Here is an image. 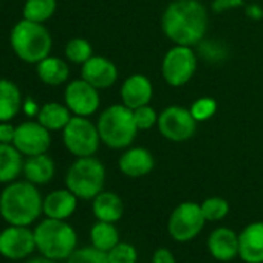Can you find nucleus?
Segmentation results:
<instances>
[{
	"label": "nucleus",
	"instance_id": "obj_1",
	"mask_svg": "<svg viewBox=\"0 0 263 263\" xmlns=\"http://www.w3.org/2000/svg\"><path fill=\"white\" fill-rule=\"evenodd\" d=\"M209 27V14L200 0H174L161 17V30L174 45H198Z\"/></svg>",
	"mask_w": 263,
	"mask_h": 263
},
{
	"label": "nucleus",
	"instance_id": "obj_2",
	"mask_svg": "<svg viewBox=\"0 0 263 263\" xmlns=\"http://www.w3.org/2000/svg\"><path fill=\"white\" fill-rule=\"evenodd\" d=\"M44 214V198L30 181H13L0 194V215L16 226L33 224Z\"/></svg>",
	"mask_w": 263,
	"mask_h": 263
},
{
	"label": "nucleus",
	"instance_id": "obj_3",
	"mask_svg": "<svg viewBox=\"0 0 263 263\" xmlns=\"http://www.w3.org/2000/svg\"><path fill=\"white\" fill-rule=\"evenodd\" d=\"M101 143L110 149L122 151L135 141L138 127L134 118V110L121 104H113L101 111L96 122Z\"/></svg>",
	"mask_w": 263,
	"mask_h": 263
},
{
	"label": "nucleus",
	"instance_id": "obj_4",
	"mask_svg": "<svg viewBox=\"0 0 263 263\" xmlns=\"http://www.w3.org/2000/svg\"><path fill=\"white\" fill-rule=\"evenodd\" d=\"M36 249L47 258L67 260L78 248V234L67 220L45 218L34 228Z\"/></svg>",
	"mask_w": 263,
	"mask_h": 263
},
{
	"label": "nucleus",
	"instance_id": "obj_5",
	"mask_svg": "<svg viewBox=\"0 0 263 263\" xmlns=\"http://www.w3.org/2000/svg\"><path fill=\"white\" fill-rule=\"evenodd\" d=\"M10 44L14 54L27 62L37 64L50 56L53 48V39L44 24L31 22L27 19L19 21L10 34Z\"/></svg>",
	"mask_w": 263,
	"mask_h": 263
},
{
	"label": "nucleus",
	"instance_id": "obj_6",
	"mask_svg": "<svg viewBox=\"0 0 263 263\" xmlns=\"http://www.w3.org/2000/svg\"><path fill=\"white\" fill-rule=\"evenodd\" d=\"M105 167L95 157L76 158L65 175V187L79 200H93L104 191Z\"/></svg>",
	"mask_w": 263,
	"mask_h": 263
},
{
	"label": "nucleus",
	"instance_id": "obj_7",
	"mask_svg": "<svg viewBox=\"0 0 263 263\" xmlns=\"http://www.w3.org/2000/svg\"><path fill=\"white\" fill-rule=\"evenodd\" d=\"M62 141L65 149L76 158L95 157L99 149L101 137L96 124L85 116H71L62 130Z\"/></svg>",
	"mask_w": 263,
	"mask_h": 263
},
{
	"label": "nucleus",
	"instance_id": "obj_8",
	"mask_svg": "<svg viewBox=\"0 0 263 263\" xmlns=\"http://www.w3.org/2000/svg\"><path fill=\"white\" fill-rule=\"evenodd\" d=\"M197 67H198V56L192 50V47L174 45L163 56L161 74L167 85L178 88L192 81Z\"/></svg>",
	"mask_w": 263,
	"mask_h": 263
},
{
	"label": "nucleus",
	"instance_id": "obj_9",
	"mask_svg": "<svg viewBox=\"0 0 263 263\" xmlns=\"http://www.w3.org/2000/svg\"><path fill=\"white\" fill-rule=\"evenodd\" d=\"M206 218L201 211V204L195 201L180 203L169 215L167 232L178 243H187L194 240L204 228Z\"/></svg>",
	"mask_w": 263,
	"mask_h": 263
},
{
	"label": "nucleus",
	"instance_id": "obj_10",
	"mask_svg": "<svg viewBox=\"0 0 263 263\" xmlns=\"http://www.w3.org/2000/svg\"><path fill=\"white\" fill-rule=\"evenodd\" d=\"M197 125L198 122L189 108L181 105H169L160 111L157 128L167 141L186 143L195 135Z\"/></svg>",
	"mask_w": 263,
	"mask_h": 263
},
{
	"label": "nucleus",
	"instance_id": "obj_11",
	"mask_svg": "<svg viewBox=\"0 0 263 263\" xmlns=\"http://www.w3.org/2000/svg\"><path fill=\"white\" fill-rule=\"evenodd\" d=\"M64 104L70 108L74 116H91L98 111L101 105L99 90L95 88L87 81L74 79L71 81L64 91Z\"/></svg>",
	"mask_w": 263,
	"mask_h": 263
},
{
	"label": "nucleus",
	"instance_id": "obj_12",
	"mask_svg": "<svg viewBox=\"0 0 263 263\" xmlns=\"http://www.w3.org/2000/svg\"><path fill=\"white\" fill-rule=\"evenodd\" d=\"M36 249L34 231L28 226L10 224L0 232V255L8 260H24Z\"/></svg>",
	"mask_w": 263,
	"mask_h": 263
},
{
	"label": "nucleus",
	"instance_id": "obj_13",
	"mask_svg": "<svg viewBox=\"0 0 263 263\" xmlns=\"http://www.w3.org/2000/svg\"><path fill=\"white\" fill-rule=\"evenodd\" d=\"M14 147L27 157L47 154L51 146L50 130L45 128L39 121H27L16 127V137L13 141Z\"/></svg>",
	"mask_w": 263,
	"mask_h": 263
},
{
	"label": "nucleus",
	"instance_id": "obj_14",
	"mask_svg": "<svg viewBox=\"0 0 263 263\" xmlns=\"http://www.w3.org/2000/svg\"><path fill=\"white\" fill-rule=\"evenodd\" d=\"M81 67V78L98 90L113 87L119 76L116 64L104 56H91Z\"/></svg>",
	"mask_w": 263,
	"mask_h": 263
},
{
	"label": "nucleus",
	"instance_id": "obj_15",
	"mask_svg": "<svg viewBox=\"0 0 263 263\" xmlns=\"http://www.w3.org/2000/svg\"><path fill=\"white\" fill-rule=\"evenodd\" d=\"M119 96H121V102L125 107L135 110L138 107L151 104L154 98V84L146 74L134 73L128 78H125V81L122 82Z\"/></svg>",
	"mask_w": 263,
	"mask_h": 263
},
{
	"label": "nucleus",
	"instance_id": "obj_16",
	"mask_svg": "<svg viewBox=\"0 0 263 263\" xmlns=\"http://www.w3.org/2000/svg\"><path fill=\"white\" fill-rule=\"evenodd\" d=\"M118 167L122 175L128 178H141L149 175L155 167V158L146 147H127L119 157Z\"/></svg>",
	"mask_w": 263,
	"mask_h": 263
},
{
	"label": "nucleus",
	"instance_id": "obj_17",
	"mask_svg": "<svg viewBox=\"0 0 263 263\" xmlns=\"http://www.w3.org/2000/svg\"><path fill=\"white\" fill-rule=\"evenodd\" d=\"M238 257L245 263H263V221H252L240 231Z\"/></svg>",
	"mask_w": 263,
	"mask_h": 263
},
{
	"label": "nucleus",
	"instance_id": "obj_18",
	"mask_svg": "<svg viewBox=\"0 0 263 263\" xmlns=\"http://www.w3.org/2000/svg\"><path fill=\"white\" fill-rule=\"evenodd\" d=\"M208 251L218 261H231L238 257V234L231 228L220 226L208 237Z\"/></svg>",
	"mask_w": 263,
	"mask_h": 263
},
{
	"label": "nucleus",
	"instance_id": "obj_19",
	"mask_svg": "<svg viewBox=\"0 0 263 263\" xmlns=\"http://www.w3.org/2000/svg\"><path fill=\"white\" fill-rule=\"evenodd\" d=\"M78 200L70 189H56L44 198V214L47 218L67 220L74 214Z\"/></svg>",
	"mask_w": 263,
	"mask_h": 263
},
{
	"label": "nucleus",
	"instance_id": "obj_20",
	"mask_svg": "<svg viewBox=\"0 0 263 263\" xmlns=\"http://www.w3.org/2000/svg\"><path fill=\"white\" fill-rule=\"evenodd\" d=\"M91 211L96 220L99 221H108V223H116L122 218L125 206L122 198L110 191H102L99 192L93 200H91Z\"/></svg>",
	"mask_w": 263,
	"mask_h": 263
},
{
	"label": "nucleus",
	"instance_id": "obj_21",
	"mask_svg": "<svg viewBox=\"0 0 263 263\" xmlns=\"http://www.w3.org/2000/svg\"><path fill=\"white\" fill-rule=\"evenodd\" d=\"M54 172H56L54 161L47 154L28 157V160L24 163V171H22L27 181L36 186L50 183L54 177Z\"/></svg>",
	"mask_w": 263,
	"mask_h": 263
},
{
	"label": "nucleus",
	"instance_id": "obj_22",
	"mask_svg": "<svg viewBox=\"0 0 263 263\" xmlns=\"http://www.w3.org/2000/svg\"><path fill=\"white\" fill-rule=\"evenodd\" d=\"M24 105L21 88L8 79H0V122L16 118Z\"/></svg>",
	"mask_w": 263,
	"mask_h": 263
},
{
	"label": "nucleus",
	"instance_id": "obj_23",
	"mask_svg": "<svg viewBox=\"0 0 263 263\" xmlns=\"http://www.w3.org/2000/svg\"><path fill=\"white\" fill-rule=\"evenodd\" d=\"M36 71L39 79L47 85H62L70 78L68 64L56 56H47L41 62L36 64Z\"/></svg>",
	"mask_w": 263,
	"mask_h": 263
},
{
	"label": "nucleus",
	"instance_id": "obj_24",
	"mask_svg": "<svg viewBox=\"0 0 263 263\" xmlns=\"http://www.w3.org/2000/svg\"><path fill=\"white\" fill-rule=\"evenodd\" d=\"M22 154L14 147V144L0 143V183L8 184L17 180L24 171Z\"/></svg>",
	"mask_w": 263,
	"mask_h": 263
},
{
	"label": "nucleus",
	"instance_id": "obj_25",
	"mask_svg": "<svg viewBox=\"0 0 263 263\" xmlns=\"http://www.w3.org/2000/svg\"><path fill=\"white\" fill-rule=\"evenodd\" d=\"M71 116L73 113L70 111V108L61 102H47L37 111V121L50 132L64 130Z\"/></svg>",
	"mask_w": 263,
	"mask_h": 263
},
{
	"label": "nucleus",
	"instance_id": "obj_26",
	"mask_svg": "<svg viewBox=\"0 0 263 263\" xmlns=\"http://www.w3.org/2000/svg\"><path fill=\"white\" fill-rule=\"evenodd\" d=\"M90 240H91V246L108 252L113 246H116L121 240H119V232L115 226V223H108V221H96L91 229H90Z\"/></svg>",
	"mask_w": 263,
	"mask_h": 263
},
{
	"label": "nucleus",
	"instance_id": "obj_27",
	"mask_svg": "<svg viewBox=\"0 0 263 263\" xmlns=\"http://www.w3.org/2000/svg\"><path fill=\"white\" fill-rule=\"evenodd\" d=\"M56 8H58L56 0H25L22 14L24 19L27 21L44 24L54 16Z\"/></svg>",
	"mask_w": 263,
	"mask_h": 263
},
{
	"label": "nucleus",
	"instance_id": "obj_28",
	"mask_svg": "<svg viewBox=\"0 0 263 263\" xmlns=\"http://www.w3.org/2000/svg\"><path fill=\"white\" fill-rule=\"evenodd\" d=\"M93 56L91 44L84 37H73L65 45V58L71 64L82 65Z\"/></svg>",
	"mask_w": 263,
	"mask_h": 263
},
{
	"label": "nucleus",
	"instance_id": "obj_29",
	"mask_svg": "<svg viewBox=\"0 0 263 263\" xmlns=\"http://www.w3.org/2000/svg\"><path fill=\"white\" fill-rule=\"evenodd\" d=\"M206 221H220L229 214V203L223 197H209L201 203Z\"/></svg>",
	"mask_w": 263,
	"mask_h": 263
},
{
	"label": "nucleus",
	"instance_id": "obj_30",
	"mask_svg": "<svg viewBox=\"0 0 263 263\" xmlns=\"http://www.w3.org/2000/svg\"><path fill=\"white\" fill-rule=\"evenodd\" d=\"M108 263H138V251L132 243L119 241L108 252Z\"/></svg>",
	"mask_w": 263,
	"mask_h": 263
},
{
	"label": "nucleus",
	"instance_id": "obj_31",
	"mask_svg": "<svg viewBox=\"0 0 263 263\" xmlns=\"http://www.w3.org/2000/svg\"><path fill=\"white\" fill-rule=\"evenodd\" d=\"M189 110L197 122H204L217 113V101L211 96H201L191 104Z\"/></svg>",
	"mask_w": 263,
	"mask_h": 263
},
{
	"label": "nucleus",
	"instance_id": "obj_32",
	"mask_svg": "<svg viewBox=\"0 0 263 263\" xmlns=\"http://www.w3.org/2000/svg\"><path fill=\"white\" fill-rule=\"evenodd\" d=\"M67 263H108V257L107 252L95 246H87V248L76 249L67 258Z\"/></svg>",
	"mask_w": 263,
	"mask_h": 263
},
{
	"label": "nucleus",
	"instance_id": "obj_33",
	"mask_svg": "<svg viewBox=\"0 0 263 263\" xmlns=\"http://www.w3.org/2000/svg\"><path fill=\"white\" fill-rule=\"evenodd\" d=\"M158 116H160V113L151 104L138 107V108L134 110V118H135L137 127H138V130H143V132L157 127Z\"/></svg>",
	"mask_w": 263,
	"mask_h": 263
},
{
	"label": "nucleus",
	"instance_id": "obj_34",
	"mask_svg": "<svg viewBox=\"0 0 263 263\" xmlns=\"http://www.w3.org/2000/svg\"><path fill=\"white\" fill-rule=\"evenodd\" d=\"M243 5H245V0H214L212 11L220 14V13H226L234 8H240Z\"/></svg>",
	"mask_w": 263,
	"mask_h": 263
},
{
	"label": "nucleus",
	"instance_id": "obj_35",
	"mask_svg": "<svg viewBox=\"0 0 263 263\" xmlns=\"http://www.w3.org/2000/svg\"><path fill=\"white\" fill-rule=\"evenodd\" d=\"M14 137H16V127L13 124H10V121L0 122V143L13 144Z\"/></svg>",
	"mask_w": 263,
	"mask_h": 263
},
{
	"label": "nucleus",
	"instance_id": "obj_36",
	"mask_svg": "<svg viewBox=\"0 0 263 263\" xmlns=\"http://www.w3.org/2000/svg\"><path fill=\"white\" fill-rule=\"evenodd\" d=\"M152 263H177V260L171 249L158 248L152 255Z\"/></svg>",
	"mask_w": 263,
	"mask_h": 263
},
{
	"label": "nucleus",
	"instance_id": "obj_37",
	"mask_svg": "<svg viewBox=\"0 0 263 263\" xmlns=\"http://www.w3.org/2000/svg\"><path fill=\"white\" fill-rule=\"evenodd\" d=\"M246 16L249 19H254V21H258L263 17V10L257 5V4H251L246 7Z\"/></svg>",
	"mask_w": 263,
	"mask_h": 263
},
{
	"label": "nucleus",
	"instance_id": "obj_38",
	"mask_svg": "<svg viewBox=\"0 0 263 263\" xmlns=\"http://www.w3.org/2000/svg\"><path fill=\"white\" fill-rule=\"evenodd\" d=\"M27 263H56V260H51V258H47V257H34L31 260H28Z\"/></svg>",
	"mask_w": 263,
	"mask_h": 263
}]
</instances>
